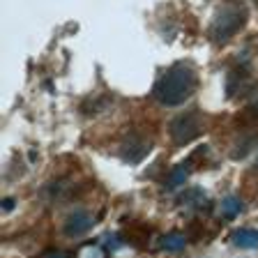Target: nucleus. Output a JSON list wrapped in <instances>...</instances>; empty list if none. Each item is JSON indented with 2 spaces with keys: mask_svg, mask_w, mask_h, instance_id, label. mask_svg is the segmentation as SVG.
<instances>
[{
  "mask_svg": "<svg viewBox=\"0 0 258 258\" xmlns=\"http://www.w3.org/2000/svg\"><path fill=\"white\" fill-rule=\"evenodd\" d=\"M196 72L187 64H173L155 83V97L164 106H177L187 102L196 90Z\"/></svg>",
  "mask_w": 258,
  "mask_h": 258,
  "instance_id": "f257e3e1",
  "label": "nucleus"
},
{
  "mask_svg": "<svg viewBox=\"0 0 258 258\" xmlns=\"http://www.w3.org/2000/svg\"><path fill=\"white\" fill-rule=\"evenodd\" d=\"M44 258H70V256H67V253H62V251H48Z\"/></svg>",
  "mask_w": 258,
  "mask_h": 258,
  "instance_id": "9b49d317",
  "label": "nucleus"
},
{
  "mask_svg": "<svg viewBox=\"0 0 258 258\" xmlns=\"http://www.w3.org/2000/svg\"><path fill=\"white\" fill-rule=\"evenodd\" d=\"M203 129H205L203 115H201L199 111H189V113H180V115H175V118L171 120L168 134H171V139L175 141V143L182 145V143L194 141L196 136H201Z\"/></svg>",
  "mask_w": 258,
  "mask_h": 258,
  "instance_id": "7ed1b4c3",
  "label": "nucleus"
},
{
  "mask_svg": "<svg viewBox=\"0 0 258 258\" xmlns=\"http://www.w3.org/2000/svg\"><path fill=\"white\" fill-rule=\"evenodd\" d=\"M256 3H258V0H256Z\"/></svg>",
  "mask_w": 258,
  "mask_h": 258,
  "instance_id": "ddd939ff",
  "label": "nucleus"
},
{
  "mask_svg": "<svg viewBox=\"0 0 258 258\" xmlns=\"http://www.w3.org/2000/svg\"><path fill=\"white\" fill-rule=\"evenodd\" d=\"M244 23H247V7L242 5L240 0H226L212 16L208 35L215 44H224L231 37H235L244 28Z\"/></svg>",
  "mask_w": 258,
  "mask_h": 258,
  "instance_id": "f03ea898",
  "label": "nucleus"
},
{
  "mask_svg": "<svg viewBox=\"0 0 258 258\" xmlns=\"http://www.w3.org/2000/svg\"><path fill=\"white\" fill-rule=\"evenodd\" d=\"M150 150H152L150 141L141 139V136H132V139L122 145V159L129 161V164H139V161L143 159Z\"/></svg>",
  "mask_w": 258,
  "mask_h": 258,
  "instance_id": "423d86ee",
  "label": "nucleus"
},
{
  "mask_svg": "<svg viewBox=\"0 0 258 258\" xmlns=\"http://www.w3.org/2000/svg\"><path fill=\"white\" fill-rule=\"evenodd\" d=\"M12 205H14V201L7 199V201H5V210H12Z\"/></svg>",
  "mask_w": 258,
  "mask_h": 258,
  "instance_id": "f8f14e48",
  "label": "nucleus"
},
{
  "mask_svg": "<svg viewBox=\"0 0 258 258\" xmlns=\"http://www.w3.org/2000/svg\"><path fill=\"white\" fill-rule=\"evenodd\" d=\"M187 182V166H175L171 171V175H168V180H166V187L168 189H175V187H180V184H184Z\"/></svg>",
  "mask_w": 258,
  "mask_h": 258,
  "instance_id": "9d476101",
  "label": "nucleus"
},
{
  "mask_svg": "<svg viewBox=\"0 0 258 258\" xmlns=\"http://www.w3.org/2000/svg\"><path fill=\"white\" fill-rule=\"evenodd\" d=\"M242 201L235 199V196H228V199H224V203H221V212H224L226 219H235L237 215L242 212Z\"/></svg>",
  "mask_w": 258,
  "mask_h": 258,
  "instance_id": "1a4fd4ad",
  "label": "nucleus"
},
{
  "mask_svg": "<svg viewBox=\"0 0 258 258\" xmlns=\"http://www.w3.org/2000/svg\"><path fill=\"white\" fill-rule=\"evenodd\" d=\"M253 79L247 70H233L226 76V92L228 97H240V95H249L253 90Z\"/></svg>",
  "mask_w": 258,
  "mask_h": 258,
  "instance_id": "20e7f679",
  "label": "nucleus"
},
{
  "mask_svg": "<svg viewBox=\"0 0 258 258\" xmlns=\"http://www.w3.org/2000/svg\"><path fill=\"white\" fill-rule=\"evenodd\" d=\"M95 226V219H92L90 212H86V210H76V212H72L70 217H67V221H64V235L70 237H79L83 235V233H88Z\"/></svg>",
  "mask_w": 258,
  "mask_h": 258,
  "instance_id": "39448f33",
  "label": "nucleus"
},
{
  "mask_svg": "<svg viewBox=\"0 0 258 258\" xmlns=\"http://www.w3.org/2000/svg\"><path fill=\"white\" fill-rule=\"evenodd\" d=\"M231 242L240 249H258V231L253 228H237L231 233Z\"/></svg>",
  "mask_w": 258,
  "mask_h": 258,
  "instance_id": "0eeeda50",
  "label": "nucleus"
},
{
  "mask_svg": "<svg viewBox=\"0 0 258 258\" xmlns=\"http://www.w3.org/2000/svg\"><path fill=\"white\" fill-rule=\"evenodd\" d=\"M184 244H187V237L182 233H171V235H164L159 240V247L164 251H182Z\"/></svg>",
  "mask_w": 258,
  "mask_h": 258,
  "instance_id": "6e6552de",
  "label": "nucleus"
}]
</instances>
